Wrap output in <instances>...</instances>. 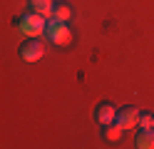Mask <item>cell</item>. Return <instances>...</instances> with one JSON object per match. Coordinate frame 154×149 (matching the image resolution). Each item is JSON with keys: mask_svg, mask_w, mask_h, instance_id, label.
<instances>
[{"mask_svg": "<svg viewBox=\"0 0 154 149\" xmlns=\"http://www.w3.org/2000/svg\"><path fill=\"white\" fill-rule=\"evenodd\" d=\"M52 5H55V0H27V8H30L32 13L42 15V17L52 15Z\"/></svg>", "mask_w": 154, "mask_h": 149, "instance_id": "ba28073f", "label": "cell"}, {"mask_svg": "<svg viewBox=\"0 0 154 149\" xmlns=\"http://www.w3.org/2000/svg\"><path fill=\"white\" fill-rule=\"evenodd\" d=\"M137 127H154V114H149V112H139V122H137Z\"/></svg>", "mask_w": 154, "mask_h": 149, "instance_id": "30bf717a", "label": "cell"}, {"mask_svg": "<svg viewBox=\"0 0 154 149\" xmlns=\"http://www.w3.org/2000/svg\"><path fill=\"white\" fill-rule=\"evenodd\" d=\"M114 114H117V107H114L109 99H104V102H100L97 107H94V122H97L100 127L114 122Z\"/></svg>", "mask_w": 154, "mask_h": 149, "instance_id": "5b68a950", "label": "cell"}, {"mask_svg": "<svg viewBox=\"0 0 154 149\" xmlns=\"http://www.w3.org/2000/svg\"><path fill=\"white\" fill-rule=\"evenodd\" d=\"M134 147L137 149H154V127H139L134 134Z\"/></svg>", "mask_w": 154, "mask_h": 149, "instance_id": "8992f818", "label": "cell"}, {"mask_svg": "<svg viewBox=\"0 0 154 149\" xmlns=\"http://www.w3.org/2000/svg\"><path fill=\"white\" fill-rule=\"evenodd\" d=\"M45 55V40L42 37H27L20 45V57L25 62H37Z\"/></svg>", "mask_w": 154, "mask_h": 149, "instance_id": "3957f363", "label": "cell"}, {"mask_svg": "<svg viewBox=\"0 0 154 149\" xmlns=\"http://www.w3.org/2000/svg\"><path fill=\"white\" fill-rule=\"evenodd\" d=\"M47 42H52V45H57V47H67L72 42V27L67 25V23H62V20H55V17H50L45 23V35H42Z\"/></svg>", "mask_w": 154, "mask_h": 149, "instance_id": "6da1fadb", "label": "cell"}, {"mask_svg": "<svg viewBox=\"0 0 154 149\" xmlns=\"http://www.w3.org/2000/svg\"><path fill=\"white\" fill-rule=\"evenodd\" d=\"M45 23H47V20H45L42 15L27 10L25 15H20V17L15 20V27L20 30L23 35H27V37H42V35H45Z\"/></svg>", "mask_w": 154, "mask_h": 149, "instance_id": "7a4b0ae2", "label": "cell"}, {"mask_svg": "<svg viewBox=\"0 0 154 149\" xmlns=\"http://www.w3.org/2000/svg\"><path fill=\"white\" fill-rule=\"evenodd\" d=\"M102 129H104V132H102V137L107 139V142H119V139H122V132H124V129H122L119 124H114V122L104 124Z\"/></svg>", "mask_w": 154, "mask_h": 149, "instance_id": "9c48e42d", "label": "cell"}, {"mask_svg": "<svg viewBox=\"0 0 154 149\" xmlns=\"http://www.w3.org/2000/svg\"><path fill=\"white\" fill-rule=\"evenodd\" d=\"M114 122H117L122 129H134L139 122V112H137V107H132V104H124L117 109V114H114Z\"/></svg>", "mask_w": 154, "mask_h": 149, "instance_id": "277c9868", "label": "cell"}, {"mask_svg": "<svg viewBox=\"0 0 154 149\" xmlns=\"http://www.w3.org/2000/svg\"><path fill=\"white\" fill-rule=\"evenodd\" d=\"M55 20H62V23H70L72 20V5L67 3V0H55V5H52V15Z\"/></svg>", "mask_w": 154, "mask_h": 149, "instance_id": "52a82bcc", "label": "cell"}]
</instances>
